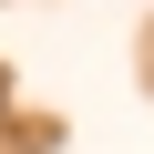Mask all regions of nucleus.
Here are the masks:
<instances>
[{"label": "nucleus", "mask_w": 154, "mask_h": 154, "mask_svg": "<svg viewBox=\"0 0 154 154\" xmlns=\"http://www.w3.org/2000/svg\"><path fill=\"white\" fill-rule=\"evenodd\" d=\"M0 113H11V72H0Z\"/></svg>", "instance_id": "f257e3e1"}]
</instances>
